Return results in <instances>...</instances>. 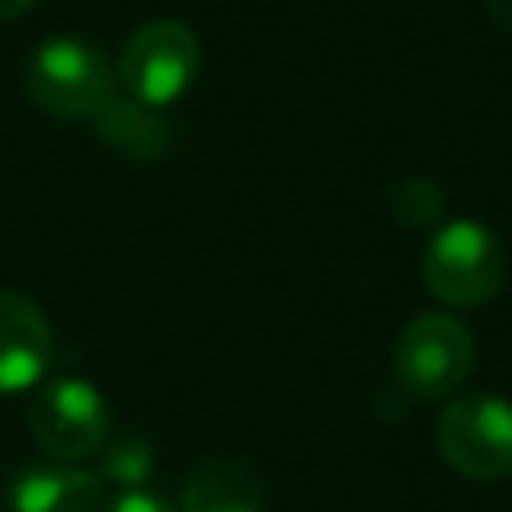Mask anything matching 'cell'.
I'll list each match as a JSON object with an SVG mask.
<instances>
[{
    "label": "cell",
    "instance_id": "7",
    "mask_svg": "<svg viewBox=\"0 0 512 512\" xmlns=\"http://www.w3.org/2000/svg\"><path fill=\"white\" fill-rule=\"evenodd\" d=\"M52 364V328L44 312L12 292L0 288V392H24L44 380Z\"/></svg>",
    "mask_w": 512,
    "mask_h": 512
},
{
    "label": "cell",
    "instance_id": "8",
    "mask_svg": "<svg viewBox=\"0 0 512 512\" xmlns=\"http://www.w3.org/2000/svg\"><path fill=\"white\" fill-rule=\"evenodd\" d=\"M104 480L76 464H28L4 484V512H100Z\"/></svg>",
    "mask_w": 512,
    "mask_h": 512
},
{
    "label": "cell",
    "instance_id": "4",
    "mask_svg": "<svg viewBox=\"0 0 512 512\" xmlns=\"http://www.w3.org/2000/svg\"><path fill=\"white\" fill-rule=\"evenodd\" d=\"M436 448L468 480L512 476V404L492 392L456 396L436 420Z\"/></svg>",
    "mask_w": 512,
    "mask_h": 512
},
{
    "label": "cell",
    "instance_id": "11",
    "mask_svg": "<svg viewBox=\"0 0 512 512\" xmlns=\"http://www.w3.org/2000/svg\"><path fill=\"white\" fill-rule=\"evenodd\" d=\"M96 456H100V472L96 476L104 484H116L120 492L144 488V480L156 468V456H152V448H148L144 436H120V440L104 444Z\"/></svg>",
    "mask_w": 512,
    "mask_h": 512
},
{
    "label": "cell",
    "instance_id": "12",
    "mask_svg": "<svg viewBox=\"0 0 512 512\" xmlns=\"http://www.w3.org/2000/svg\"><path fill=\"white\" fill-rule=\"evenodd\" d=\"M392 208H396V216L404 220V224H412V228H424V224H436L440 216H444V196H440V188L432 184V180H404L400 188H396V196H392Z\"/></svg>",
    "mask_w": 512,
    "mask_h": 512
},
{
    "label": "cell",
    "instance_id": "6",
    "mask_svg": "<svg viewBox=\"0 0 512 512\" xmlns=\"http://www.w3.org/2000/svg\"><path fill=\"white\" fill-rule=\"evenodd\" d=\"M108 400L80 376H56L36 388L28 408L32 440L60 464H80L108 444Z\"/></svg>",
    "mask_w": 512,
    "mask_h": 512
},
{
    "label": "cell",
    "instance_id": "14",
    "mask_svg": "<svg viewBox=\"0 0 512 512\" xmlns=\"http://www.w3.org/2000/svg\"><path fill=\"white\" fill-rule=\"evenodd\" d=\"M484 8H488V20H492L504 36H512V0H484Z\"/></svg>",
    "mask_w": 512,
    "mask_h": 512
},
{
    "label": "cell",
    "instance_id": "2",
    "mask_svg": "<svg viewBox=\"0 0 512 512\" xmlns=\"http://www.w3.org/2000/svg\"><path fill=\"white\" fill-rule=\"evenodd\" d=\"M420 276L436 300L452 308H476L504 284L500 240L480 220H444L424 244Z\"/></svg>",
    "mask_w": 512,
    "mask_h": 512
},
{
    "label": "cell",
    "instance_id": "1",
    "mask_svg": "<svg viewBox=\"0 0 512 512\" xmlns=\"http://www.w3.org/2000/svg\"><path fill=\"white\" fill-rule=\"evenodd\" d=\"M24 88L48 116L96 120V112L116 96V68L88 40L52 36L28 56Z\"/></svg>",
    "mask_w": 512,
    "mask_h": 512
},
{
    "label": "cell",
    "instance_id": "3",
    "mask_svg": "<svg viewBox=\"0 0 512 512\" xmlns=\"http://www.w3.org/2000/svg\"><path fill=\"white\" fill-rule=\"evenodd\" d=\"M200 72V40L180 20H148L140 24L116 64V84H124V96L168 108L180 100Z\"/></svg>",
    "mask_w": 512,
    "mask_h": 512
},
{
    "label": "cell",
    "instance_id": "15",
    "mask_svg": "<svg viewBox=\"0 0 512 512\" xmlns=\"http://www.w3.org/2000/svg\"><path fill=\"white\" fill-rule=\"evenodd\" d=\"M24 8H32V0H0V20H16Z\"/></svg>",
    "mask_w": 512,
    "mask_h": 512
},
{
    "label": "cell",
    "instance_id": "5",
    "mask_svg": "<svg viewBox=\"0 0 512 512\" xmlns=\"http://www.w3.org/2000/svg\"><path fill=\"white\" fill-rule=\"evenodd\" d=\"M472 360H476L472 332L448 312L416 316L396 336V348H392V372L400 388L412 392L416 400H440L456 392L468 380Z\"/></svg>",
    "mask_w": 512,
    "mask_h": 512
},
{
    "label": "cell",
    "instance_id": "10",
    "mask_svg": "<svg viewBox=\"0 0 512 512\" xmlns=\"http://www.w3.org/2000/svg\"><path fill=\"white\" fill-rule=\"evenodd\" d=\"M92 124H96L100 140H108L116 152L136 156V160H156L172 144V120L164 116V108L140 104L132 96H112L96 112Z\"/></svg>",
    "mask_w": 512,
    "mask_h": 512
},
{
    "label": "cell",
    "instance_id": "13",
    "mask_svg": "<svg viewBox=\"0 0 512 512\" xmlns=\"http://www.w3.org/2000/svg\"><path fill=\"white\" fill-rule=\"evenodd\" d=\"M104 512H180V508L148 488H132V492H120Z\"/></svg>",
    "mask_w": 512,
    "mask_h": 512
},
{
    "label": "cell",
    "instance_id": "9",
    "mask_svg": "<svg viewBox=\"0 0 512 512\" xmlns=\"http://www.w3.org/2000/svg\"><path fill=\"white\" fill-rule=\"evenodd\" d=\"M176 508L180 512H264V492L248 464L232 456H208L188 472Z\"/></svg>",
    "mask_w": 512,
    "mask_h": 512
}]
</instances>
